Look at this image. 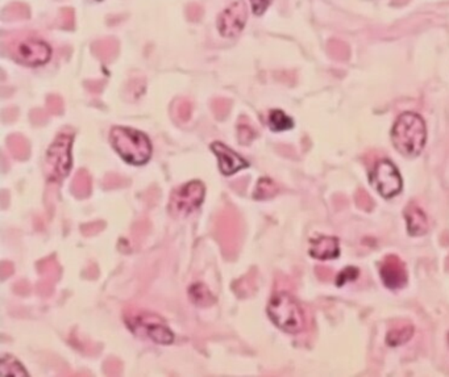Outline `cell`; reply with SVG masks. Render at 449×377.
I'll return each instance as SVG.
<instances>
[{
    "mask_svg": "<svg viewBox=\"0 0 449 377\" xmlns=\"http://www.w3.org/2000/svg\"><path fill=\"white\" fill-rule=\"evenodd\" d=\"M392 141L399 154L406 158H415L426 146V122L413 112L402 113L394 122Z\"/></svg>",
    "mask_w": 449,
    "mask_h": 377,
    "instance_id": "6da1fadb",
    "label": "cell"
},
{
    "mask_svg": "<svg viewBox=\"0 0 449 377\" xmlns=\"http://www.w3.org/2000/svg\"><path fill=\"white\" fill-rule=\"evenodd\" d=\"M110 141L115 151L129 165H145L152 156V144L149 138L132 128H113L110 134Z\"/></svg>",
    "mask_w": 449,
    "mask_h": 377,
    "instance_id": "7a4b0ae2",
    "label": "cell"
},
{
    "mask_svg": "<svg viewBox=\"0 0 449 377\" xmlns=\"http://www.w3.org/2000/svg\"><path fill=\"white\" fill-rule=\"evenodd\" d=\"M268 314L271 322L286 333H301L304 329V311L298 301L286 292H278L271 296Z\"/></svg>",
    "mask_w": 449,
    "mask_h": 377,
    "instance_id": "3957f363",
    "label": "cell"
},
{
    "mask_svg": "<svg viewBox=\"0 0 449 377\" xmlns=\"http://www.w3.org/2000/svg\"><path fill=\"white\" fill-rule=\"evenodd\" d=\"M128 327L140 337H145L159 344H170L174 341V334L169 329L166 322L159 316L146 311H129L125 316Z\"/></svg>",
    "mask_w": 449,
    "mask_h": 377,
    "instance_id": "277c9868",
    "label": "cell"
},
{
    "mask_svg": "<svg viewBox=\"0 0 449 377\" xmlns=\"http://www.w3.org/2000/svg\"><path fill=\"white\" fill-rule=\"evenodd\" d=\"M73 134L61 133L48 149L45 159V177L49 182H61L66 178L71 168Z\"/></svg>",
    "mask_w": 449,
    "mask_h": 377,
    "instance_id": "5b68a950",
    "label": "cell"
},
{
    "mask_svg": "<svg viewBox=\"0 0 449 377\" xmlns=\"http://www.w3.org/2000/svg\"><path fill=\"white\" fill-rule=\"evenodd\" d=\"M206 188L204 184L199 180H194L180 186V188L174 189L170 201H169V212L174 217H187L191 213L198 211L204 200Z\"/></svg>",
    "mask_w": 449,
    "mask_h": 377,
    "instance_id": "8992f818",
    "label": "cell"
},
{
    "mask_svg": "<svg viewBox=\"0 0 449 377\" xmlns=\"http://www.w3.org/2000/svg\"><path fill=\"white\" fill-rule=\"evenodd\" d=\"M371 186L378 191L385 199H392L402 189V178L397 167L387 159L380 161L371 177Z\"/></svg>",
    "mask_w": 449,
    "mask_h": 377,
    "instance_id": "52a82bcc",
    "label": "cell"
},
{
    "mask_svg": "<svg viewBox=\"0 0 449 377\" xmlns=\"http://www.w3.org/2000/svg\"><path fill=\"white\" fill-rule=\"evenodd\" d=\"M12 56L17 62L27 66H40L49 61L52 50L44 41L25 38L15 46Z\"/></svg>",
    "mask_w": 449,
    "mask_h": 377,
    "instance_id": "ba28073f",
    "label": "cell"
},
{
    "mask_svg": "<svg viewBox=\"0 0 449 377\" xmlns=\"http://www.w3.org/2000/svg\"><path fill=\"white\" fill-rule=\"evenodd\" d=\"M248 19L247 4L244 0H236L225 10L218 20V29L224 37H235L240 34Z\"/></svg>",
    "mask_w": 449,
    "mask_h": 377,
    "instance_id": "9c48e42d",
    "label": "cell"
},
{
    "mask_svg": "<svg viewBox=\"0 0 449 377\" xmlns=\"http://www.w3.org/2000/svg\"><path fill=\"white\" fill-rule=\"evenodd\" d=\"M211 149H213L215 156H218L219 168L223 175H234V174H236L237 171L247 168V161L238 156L236 151H234L232 149L225 146L224 144L213 142L211 145Z\"/></svg>",
    "mask_w": 449,
    "mask_h": 377,
    "instance_id": "30bf717a",
    "label": "cell"
},
{
    "mask_svg": "<svg viewBox=\"0 0 449 377\" xmlns=\"http://www.w3.org/2000/svg\"><path fill=\"white\" fill-rule=\"evenodd\" d=\"M381 278L387 288H402L407 281L404 262L397 256H387L382 265Z\"/></svg>",
    "mask_w": 449,
    "mask_h": 377,
    "instance_id": "8fae6325",
    "label": "cell"
},
{
    "mask_svg": "<svg viewBox=\"0 0 449 377\" xmlns=\"http://www.w3.org/2000/svg\"><path fill=\"white\" fill-rule=\"evenodd\" d=\"M340 254V246L335 237H319L311 241L310 256L319 260L336 259Z\"/></svg>",
    "mask_w": 449,
    "mask_h": 377,
    "instance_id": "7c38bea8",
    "label": "cell"
},
{
    "mask_svg": "<svg viewBox=\"0 0 449 377\" xmlns=\"http://www.w3.org/2000/svg\"><path fill=\"white\" fill-rule=\"evenodd\" d=\"M404 217L407 221V230H408L410 235L419 237V235L426 233L427 228H428L426 213L422 211L418 205L410 204L406 208Z\"/></svg>",
    "mask_w": 449,
    "mask_h": 377,
    "instance_id": "4fadbf2b",
    "label": "cell"
},
{
    "mask_svg": "<svg viewBox=\"0 0 449 377\" xmlns=\"http://www.w3.org/2000/svg\"><path fill=\"white\" fill-rule=\"evenodd\" d=\"M92 53L101 59V62L110 64L117 56L119 53V43L113 37H107L95 41L92 46Z\"/></svg>",
    "mask_w": 449,
    "mask_h": 377,
    "instance_id": "5bb4252c",
    "label": "cell"
},
{
    "mask_svg": "<svg viewBox=\"0 0 449 377\" xmlns=\"http://www.w3.org/2000/svg\"><path fill=\"white\" fill-rule=\"evenodd\" d=\"M189 297L191 302L197 306H210L215 302V297L211 290L207 288L203 283H194L189 288Z\"/></svg>",
    "mask_w": 449,
    "mask_h": 377,
    "instance_id": "9a60e30c",
    "label": "cell"
},
{
    "mask_svg": "<svg viewBox=\"0 0 449 377\" xmlns=\"http://www.w3.org/2000/svg\"><path fill=\"white\" fill-rule=\"evenodd\" d=\"M0 376H28V372L13 356H3L0 360Z\"/></svg>",
    "mask_w": 449,
    "mask_h": 377,
    "instance_id": "2e32d148",
    "label": "cell"
},
{
    "mask_svg": "<svg viewBox=\"0 0 449 377\" xmlns=\"http://www.w3.org/2000/svg\"><path fill=\"white\" fill-rule=\"evenodd\" d=\"M413 334H414V327L411 325H404V326L392 329L387 334L386 342L390 346H401L408 342Z\"/></svg>",
    "mask_w": 449,
    "mask_h": 377,
    "instance_id": "e0dca14e",
    "label": "cell"
},
{
    "mask_svg": "<svg viewBox=\"0 0 449 377\" xmlns=\"http://www.w3.org/2000/svg\"><path fill=\"white\" fill-rule=\"evenodd\" d=\"M294 122L285 112L276 110L269 113V126L274 132H282L292 129Z\"/></svg>",
    "mask_w": 449,
    "mask_h": 377,
    "instance_id": "ac0fdd59",
    "label": "cell"
},
{
    "mask_svg": "<svg viewBox=\"0 0 449 377\" xmlns=\"http://www.w3.org/2000/svg\"><path fill=\"white\" fill-rule=\"evenodd\" d=\"M278 192L276 183L270 178H261L257 182L253 198L256 200H268L274 198Z\"/></svg>",
    "mask_w": 449,
    "mask_h": 377,
    "instance_id": "d6986e66",
    "label": "cell"
},
{
    "mask_svg": "<svg viewBox=\"0 0 449 377\" xmlns=\"http://www.w3.org/2000/svg\"><path fill=\"white\" fill-rule=\"evenodd\" d=\"M29 8L27 4L24 3H12L11 6H8L6 10H4V13H3V17L6 20H12V22H16V20H25V19H29Z\"/></svg>",
    "mask_w": 449,
    "mask_h": 377,
    "instance_id": "ffe728a7",
    "label": "cell"
},
{
    "mask_svg": "<svg viewBox=\"0 0 449 377\" xmlns=\"http://www.w3.org/2000/svg\"><path fill=\"white\" fill-rule=\"evenodd\" d=\"M237 134H238V141L240 144L248 145L250 144L255 137H256V132L255 129L248 124V121L243 122L240 121L238 124V128H237Z\"/></svg>",
    "mask_w": 449,
    "mask_h": 377,
    "instance_id": "44dd1931",
    "label": "cell"
},
{
    "mask_svg": "<svg viewBox=\"0 0 449 377\" xmlns=\"http://www.w3.org/2000/svg\"><path fill=\"white\" fill-rule=\"evenodd\" d=\"M59 27L66 29V31H73L76 27V15L73 8H62L59 12Z\"/></svg>",
    "mask_w": 449,
    "mask_h": 377,
    "instance_id": "7402d4cb",
    "label": "cell"
},
{
    "mask_svg": "<svg viewBox=\"0 0 449 377\" xmlns=\"http://www.w3.org/2000/svg\"><path fill=\"white\" fill-rule=\"evenodd\" d=\"M357 276H359V269L355 268V267H348V268H345L344 271H341V272L338 274L336 280L337 286L341 287V286H344L347 281H352V280H355Z\"/></svg>",
    "mask_w": 449,
    "mask_h": 377,
    "instance_id": "603a6c76",
    "label": "cell"
},
{
    "mask_svg": "<svg viewBox=\"0 0 449 377\" xmlns=\"http://www.w3.org/2000/svg\"><path fill=\"white\" fill-rule=\"evenodd\" d=\"M203 13L204 12H203L202 7L199 4H197V3H191L186 8V16L192 22H199L203 17Z\"/></svg>",
    "mask_w": 449,
    "mask_h": 377,
    "instance_id": "cb8c5ba5",
    "label": "cell"
},
{
    "mask_svg": "<svg viewBox=\"0 0 449 377\" xmlns=\"http://www.w3.org/2000/svg\"><path fill=\"white\" fill-rule=\"evenodd\" d=\"M229 108V103L227 100H215L213 101V110L218 114V117H224Z\"/></svg>",
    "mask_w": 449,
    "mask_h": 377,
    "instance_id": "d4e9b609",
    "label": "cell"
},
{
    "mask_svg": "<svg viewBox=\"0 0 449 377\" xmlns=\"http://www.w3.org/2000/svg\"><path fill=\"white\" fill-rule=\"evenodd\" d=\"M252 1V8L256 15H262L269 7L271 0H250Z\"/></svg>",
    "mask_w": 449,
    "mask_h": 377,
    "instance_id": "484cf974",
    "label": "cell"
},
{
    "mask_svg": "<svg viewBox=\"0 0 449 377\" xmlns=\"http://www.w3.org/2000/svg\"><path fill=\"white\" fill-rule=\"evenodd\" d=\"M190 104H189V103H185V104L180 107V116H182L183 119H187L189 114H190Z\"/></svg>",
    "mask_w": 449,
    "mask_h": 377,
    "instance_id": "4316f807",
    "label": "cell"
},
{
    "mask_svg": "<svg viewBox=\"0 0 449 377\" xmlns=\"http://www.w3.org/2000/svg\"><path fill=\"white\" fill-rule=\"evenodd\" d=\"M49 104H50V108H52L53 111H57V108L61 107V100L58 99V98H50V99H49Z\"/></svg>",
    "mask_w": 449,
    "mask_h": 377,
    "instance_id": "83f0119b",
    "label": "cell"
}]
</instances>
